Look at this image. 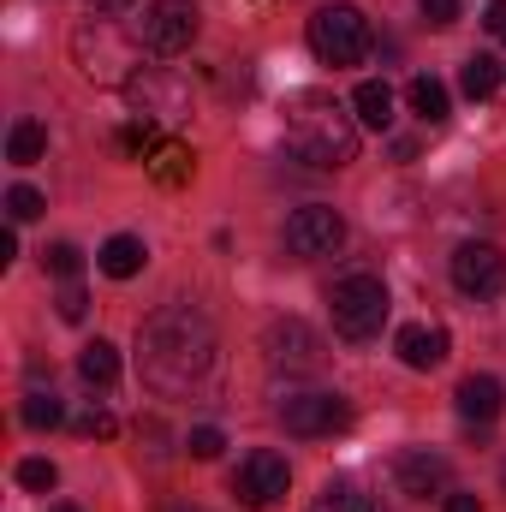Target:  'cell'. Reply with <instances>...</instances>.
Wrapping results in <instances>:
<instances>
[{"label":"cell","instance_id":"18","mask_svg":"<svg viewBox=\"0 0 506 512\" xmlns=\"http://www.w3.org/2000/svg\"><path fill=\"white\" fill-rule=\"evenodd\" d=\"M78 376L90 387H114L120 382V352H114L108 340H90V346L78 352Z\"/></svg>","mask_w":506,"mask_h":512},{"label":"cell","instance_id":"10","mask_svg":"<svg viewBox=\"0 0 506 512\" xmlns=\"http://www.w3.org/2000/svg\"><path fill=\"white\" fill-rule=\"evenodd\" d=\"M340 239H346V221H340V209H328V203H310V209H298V215L286 221V251L292 256H334Z\"/></svg>","mask_w":506,"mask_h":512},{"label":"cell","instance_id":"2","mask_svg":"<svg viewBox=\"0 0 506 512\" xmlns=\"http://www.w3.org/2000/svg\"><path fill=\"white\" fill-rule=\"evenodd\" d=\"M286 149L298 155V161H310V167H346V161H358V120L334 102V96H322V90H304V96H292V108H286Z\"/></svg>","mask_w":506,"mask_h":512},{"label":"cell","instance_id":"26","mask_svg":"<svg viewBox=\"0 0 506 512\" xmlns=\"http://www.w3.org/2000/svg\"><path fill=\"white\" fill-rule=\"evenodd\" d=\"M42 268H48V274H60V280H78L84 251H78V245H48V251H42Z\"/></svg>","mask_w":506,"mask_h":512},{"label":"cell","instance_id":"22","mask_svg":"<svg viewBox=\"0 0 506 512\" xmlns=\"http://www.w3.org/2000/svg\"><path fill=\"white\" fill-rule=\"evenodd\" d=\"M24 423H30V429H54V423H66V405H60L54 393L30 387V393H24Z\"/></svg>","mask_w":506,"mask_h":512},{"label":"cell","instance_id":"34","mask_svg":"<svg viewBox=\"0 0 506 512\" xmlns=\"http://www.w3.org/2000/svg\"><path fill=\"white\" fill-rule=\"evenodd\" d=\"M90 12H114V6H126V0H84Z\"/></svg>","mask_w":506,"mask_h":512},{"label":"cell","instance_id":"13","mask_svg":"<svg viewBox=\"0 0 506 512\" xmlns=\"http://www.w3.org/2000/svg\"><path fill=\"white\" fill-rule=\"evenodd\" d=\"M393 483H399V495H411V501L447 495V459L429 453V447H411V453L393 459Z\"/></svg>","mask_w":506,"mask_h":512},{"label":"cell","instance_id":"3","mask_svg":"<svg viewBox=\"0 0 506 512\" xmlns=\"http://www.w3.org/2000/svg\"><path fill=\"white\" fill-rule=\"evenodd\" d=\"M328 310H334V334L340 340H376L393 304H387V286L376 274H346V280H334Z\"/></svg>","mask_w":506,"mask_h":512},{"label":"cell","instance_id":"28","mask_svg":"<svg viewBox=\"0 0 506 512\" xmlns=\"http://www.w3.org/2000/svg\"><path fill=\"white\" fill-rule=\"evenodd\" d=\"M90 316V292L78 286V280H66V292H60V322H84Z\"/></svg>","mask_w":506,"mask_h":512},{"label":"cell","instance_id":"21","mask_svg":"<svg viewBox=\"0 0 506 512\" xmlns=\"http://www.w3.org/2000/svg\"><path fill=\"white\" fill-rule=\"evenodd\" d=\"M495 84H501V60L471 54V60H465V72H459V90H465L471 102H483V96H495Z\"/></svg>","mask_w":506,"mask_h":512},{"label":"cell","instance_id":"8","mask_svg":"<svg viewBox=\"0 0 506 512\" xmlns=\"http://www.w3.org/2000/svg\"><path fill=\"white\" fill-rule=\"evenodd\" d=\"M197 6L191 0H149L143 6V42L155 48V54H185L191 42H197Z\"/></svg>","mask_w":506,"mask_h":512},{"label":"cell","instance_id":"11","mask_svg":"<svg viewBox=\"0 0 506 512\" xmlns=\"http://www.w3.org/2000/svg\"><path fill=\"white\" fill-rule=\"evenodd\" d=\"M453 286L465 292V298H495L506 286V256L495 251V245H459L453 251Z\"/></svg>","mask_w":506,"mask_h":512},{"label":"cell","instance_id":"7","mask_svg":"<svg viewBox=\"0 0 506 512\" xmlns=\"http://www.w3.org/2000/svg\"><path fill=\"white\" fill-rule=\"evenodd\" d=\"M280 423H286L292 435L316 441V435L346 429V423H352V405H346L340 393H286V399H280Z\"/></svg>","mask_w":506,"mask_h":512},{"label":"cell","instance_id":"12","mask_svg":"<svg viewBox=\"0 0 506 512\" xmlns=\"http://www.w3.org/2000/svg\"><path fill=\"white\" fill-rule=\"evenodd\" d=\"M126 96H131V108L149 114V120H179V114H185V84L167 78V72H155V66H143V72L131 78Z\"/></svg>","mask_w":506,"mask_h":512},{"label":"cell","instance_id":"25","mask_svg":"<svg viewBox=\"0 0 506 512\" xmlns=\"http://www.w3.org/2000/svg\"><path fill=\"white\" fill-rule=\"evenodd\" d=\"M18 483H24L30 495H48V489L60 483V471H54L48 459H18Z\"/></svg>","mask_w":506,"mask_h":512},{"label":"cell","instance_id":"35","mask_svg":"<svg viewBox=\"0 0 506 512\" xmlns=\"http://www.w3.org/2000/svg\"><path fill=\"white\" fill-rule=\"evenodd\" d=\"M173 512H203V507H173Z\"/></svg>","mask_w":506,"mask_h":512},{"label":"cell","instance_id":"27","mask_svg":"<svg viewBox=\"0 0 506 512\" xmlns=\"http://www.w3.org/2000/svg\"><path fill=\"white\" fill-rule=\"evenodd\" d=\"M191 173V155L179 149V143H167V149H155V179H167V185H179Z\"/></svg>","mask_w":506,"mask_h":512},{"label":"cell","instance_id":"1","mask_svg":"<svg viewBox=\"0 0 506 512\" xmlns=\"http://www.w3.org/2000/svg\"><path fill=\"white\" fill-rule=\"evenodd\" d=\"M137 364L155 393H191L215 370V328L191 304H167L137 328Z\"/></svg>","mask_w":506,"mask_h":512},{"label":"cell","instance_id":"24","mask_svg":"<svg viewBox=\"0 0 506 512\" xmlns=\"http://www.w3.org/2000/svg\"><path fill=\"white\" fill-rule=\"evenodd\" d=\"M42 209H48V203H42L36 185H12V191H6V215H12V221H36Z\"/></svg>","mask_w":506,"mask_h":512},{"label":"cell","instance_id":"30","mask_svg":"<svg viewBox=\"0 0 506 512\" xmlns=\"http://www.w3.org/2000/svg\"><path fill=\"white\" fill-rule=\"evenodd\" d=\"M78 435H96V441H108V435H120V423H114L108 411H84V417H78Z\"/></svg>","mask_w":506,"mask_h":512},{"label":"cell","instance_id":"31","mask_svg":"<svg viewBox=\"0 0 506 512\" xmlns=\"http://www.w3.org/2000/svg\"><path fill=\"white\" fill-rule=\"evenodd\" d=\"M423 6V18L435 24V30H447V24H459V0H417Z\"/></svg>","mask_w":506,"mask_h":512},{"label":"cell","instance_id":"9","mask_svg":"<svg viewBox=\"0 0 506 512\" xmlns=\"http://www.w3.org/2000/svg\"><path fill=\"white\" fill-rule=\"evenodd\" d=\"M286 483H292V465H286L274 447H256V453H245V465H239V477H233V495H239L245 507H274V501L286 495Z\"/></svg>","mask_w":506,"mask_h":512},{"label":"cell","instance_id":"6","mask_svg":"<svg viewBox=\"0 0 506 512\" xmlns=\"http://www.w3.org/2000/svg\"><path fill=\"white\" fill-rule=\"evenodd\" d=\"M262 352H268V370H286V376H310L322 370V340L310 334V322L286 316L262 334Z\"/></svg>","mask_w":506,"mask_h":512},{"label":"cell","instance_id":"16","mask_svg":"<svg viewBox=\"0 0 506 512\" xmlns=\"http://www.w3.org/2000/svg\"><path fill=\"white\" fill-rule=\"evenodd\" d=\"M405 102H411V114H417L423 126H441V120L453 114V96H447V84H441V78H429V72L405 84Z\"/></svg>","mask_w":506,"mask_h":512},{"label":"cell","instance_id":"15","mask_svg":"<svg viewBox=\"0 0 506 512\" xmlns=\"http://www.w3.org/2000/svg\"><path fill=\"white\" fill-rule=\"evenodd\" d=\"M506 411V387L495 376H465L459 382V417L465 423H495Z\"/></svg>","mask_w":506,"mask_h":512},{"label":"cell","instance_id":"17","mask_svg":"<svg viewBox=\"0 0 506 512\" xmlns=\"http://www.w3.org/2000/svg\"><path fill=\"white\" fill-rule=\"evenodd\" d=\"M102 274L108 280H131V274H143V262H149V251H143V239H131V233H114L108 245H102Z\"/></svg>","mask_w":506,"mask_h":512},{"label":"cell","instance_id":"20","mask_svg":"<svg viewBox=\"0 0 506 512\" xmlns=\"http://www.w3.org/2000/svg\"><path fill=\"white\" fill-rule=\"evenodd\" d=\"M42 149H48V131L36 126V120H18L12 137H6V161H12V167H36Z\"/></svg>","mask_w":506,"mask_h":512},{"label":"cell","instance_id":"32","mask_svg":"<svg viewBox=\"0 0 506 512\" xmlns=\"http://www.w3.org/2000/svg\"><path fill=\"white\" fill-rule=\"evenodd\" d=\"M483 24H489V36L506 42V0H489V18H483Z\"/></svg>","mask_w":506,"mask_h":512},{"label":"cell","instance_id":"4","mask_svg":"<svg viewBox=\"0 0 506 512\" xmlns=\"http://www.w3.org/2000/svg\"><path fill=\"white\" fill-rule=\"evenodd\" d=\"M310 54H316L322 66H358V60L370 54V18H364L358 6H346V0L322 6V12L310 18Z\"/></svg>","mask_w":506,"mask_h":512},{"label":"cell","instance_id":"33","mask_svg":"<svg viewBox=\"0 0 506 512\" xmlns=\"http://www.w3.org/2000/svg\"><path fill=\"white\" fill-rule=\"evenodd\" d=\"M447 512H483V501H477V495H453V489H447Z\"/></svg>","mask_w":506,"mask_h":512},{"label":"cell","instance_id":"5","mask_svg":"<svg viewBox=\"0 0 506 512\" xmlns=\"http://www.w3.org/2000/svg\"><path fill=\"white\" fill-rule=\"evenodd\" d=\"M72 54H78V66H84V78H102V84H131L137 72V54H131V42L108 24V18H90V24H78V36H72Z\"/></svg>","mask_w":506,"mask_h":512},{"label":"cell","instance_id":"29","mask_svg":"<svg viewBox=\"0 0 506 512\" xmlns=\"http://www.w3.org/2000/svg\"><path fill=\"white\" fill-rule=\"evenodd\" d=\"M185 447H191V459H215V453L227 447V435H221L215 423H203V429H191V441H185Z\"/></svg>","mask_w":506,"mask_h":512},{"label":"cell","instance_id":"37","mask_svg":"<svg viewBox=\"0 0 506 512\" xmlns=\"http://www.w3.org/2000/svg\"><path fill=\"white\" fill-rule=\"evenodd\" d=\"M501 483H506V465H501Z\"/></svg>","mask_w":506,"mask_h":512},{"label":"cell","instance_id":"36","mask_svg":"<svg viewBox=\"0 0 506 512\" xmlns=\"http://www.w3.org/2000/svg\"><path fill=\"white\" fill-rule=\"evenodd\" d=\"M54 512H78V507H54Z\"/></svg>","mask_w":506,"mask_h":512},{"label":"cell","instance_id":"19","mask_svg":"<svg viewBox=\"0 0 506 512\" xmlns=\"http://www.w3.org/2000/svg\"><path fill=\"white\" fill-rule=\"evenodd\" d=\"M352 108H358V120H364L370 131H387V126H393V90H387L381 78H370V84H358Z\"/></svg>","mask_w":506,"mask_h":512},{"label":"cell","instance_id":"23","mask_svg":"<svg viewBox=\"0 0 506 512\" xmlns=\"http://www.w3.org/2000/svg\"><path fill=\"white\" fill-rule=\"evenodd\" d=\"M310 512H376L370 495H358V489H346V483H328L322 495H316V507Z\"/></svg>","mask_w":506,"mask_h":512},{"label":"cell","instance_id":"14","mask_svg":"<svg viewBox=\"0 0 506 512\" xmlns=\"http://www.w3.org/2000/svg\"><path fill=\"white\" fill-rule=\"evenodd\" d=\"M399 364L405 370H435L441 358H447V328H429V322H411V328H399Z\"/></svg>","mask_w":506,"mask_h":512}]
</instances>
